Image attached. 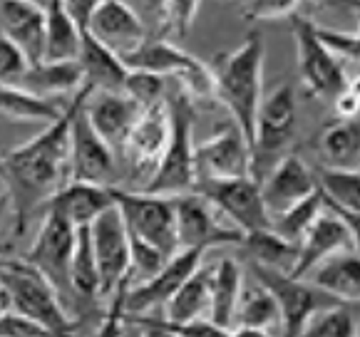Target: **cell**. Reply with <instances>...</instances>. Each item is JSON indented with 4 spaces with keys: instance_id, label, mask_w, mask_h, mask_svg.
Wrapping results in <instances>:
<instances>
[{
    "instance_id": "6da1fadb",
    "label": "cell",
    "mask_w": 360,
    "mask_h": 337,
    "mask_svg": "<svg viewBox=\"0 0 360 337\" xmlns=\"http://www.w3.org/2000/svg\"><path fill=\"white\" fill-rule=\"evenodd\" d=\"M75 95L68 100L58 121L48 124L40 134L0 159V181L11 196L15 233L22 236L37 211H43L50 196L70 181V117Z\"/></svg>"
},
{
    "instance_id": "7a4b0ae2",
    "label": "cell",
    "mask_w": 360,
    "mask_h": 337,
    "mask_svg": "<svg viewBox=\"0 0 360 337\" xmlns=\"http://www.w3.org/2000/svg\"><path fill=\"white\" fill-rule=\"evenodd\" d=\"M264 62L266 40L259 30H251L233 50L217 55L209 65L214 79V97L231 114L246 142L254 132V121L264 100Z\"/></svg>"
},
{
    "instance_id": "3957f363",
    "label": "cell",
    "mask_w": 360,
    "mask_h": 337,
    "mask_svg": "<svg viewBox=\"0 0 360 337\" xmlns=\"http://www.w3.org/2000/svg\"><path fill=\"white\" fill-rule=\"evenodd\" d=\"M0 310L30 317L58 337H77L79 320L68 312L58 290L25 260L0 263Z\"/></svg>"
},
{
    "instance_id": "277c9868",
    "label": "cell",
    "mask_w": 360,
    "mask_h": 337,
    "mask_svg": "<svg viewBox=\"0 0 360 337\" xmlns=\"http://www.w3.org/2000/svg\"><path fill=\"white\" fill-rule=\"evenodd\" d=\"M167 110H169V139L162 152L152 179L144 184V194L154 196H181L191 194L196 186L194 174V100L184 92H167Z\"/></svg>"
},
{
    "instance_id": "5b68a950",
    "label": "cell",
    "mask_w": 360,
    "mask_h": 337,
    "mask_svg": "<svg viewBox=\"0 0 360 337\" xmlns=\"http://www.w3.org/2000/svg\"><path fill=\"white\" fill-rule=\"evenodd\" d=\"M298 132V97L293 82L276 87L269 97L261 100L259 114L254 121V132L249 139L251 168L249 176L261 184L269 171L288 157L293 139Z\"/></svg>"
},
{
    "instance_id": "8992f818",
    "label": "cell",
    "mask_w": 360,
    "mask_h": 337,
    "mask_svg": "<svg viewBox=\"0 0 360 337\" xmlns=\"http://www.w3.org/2000/svg\"><path fill=\"white\" fill-rule=\"evenodd\" d=\"M112 199L120 209L127 236L139 238L167 256H174L179 251L174 196H154L112 186Z\"/></svg>"
},
{
    "instance_id": "52a82bcc",
    "label": "cell",
    "mask_w": 360,
    "mask_h": 337,
    "mask_svg": "<svg viewBox=\"0 0 360 337\" xmlns=\"http://www.w3.org/2000/svg\"><path fill=\"white\" fill-rule=\"evenodd\" d=\"M291 20L293 42H296L298 58V79L308 97H318L323 102H333L350 84L345 65L328 53L316 32V22L311 18L296 13Z\"/></svg>"
},
{
    "instance_id": "ba28073f",
    "label": "cell",
    "mask_w": 360,
    "mask_h": 337,
    "mask_svg": "<svg viewBox=\"0 0 360 337\" xmlns=\"http://www.w3.org/2000/svg\"><path fill=\"white\" fill-rule=\"evenodd\" d=\"M90 87H82L75 92V110L70 117V181L97 186H115L117 174V154L100 139V134L92 129L85 114V100L90 95Z\"/></svg>"
},
{
    "instance_id": "9c48e42d",
    "label": "cell",
    "mask_w": 360,
    "mask_h": 337,
    "mask_svg": "<svg viewBox=\"0 0 360 337\" xmlns=\"http://www.w3.org/2000/svg\"><path fill=\"white\" fill-rule=\"evenodd\" d=\"M249 270L256 283L269 290L276 308H278V330H281L278 337H298L303 325L318 310H323L333 303H340L330 295L321 293L318 288H313L308 280L291 278L283 270L261 268V265H249Z\"/></svg>"
},
{
    "instance_id": "30bf717a",
    "label": "cell",
    "mask_w": 360,
    "mask_h": 337,
    "mask_svg": "<svg viewBox=\"0 0 360 337\" xmlns=\"http://www.w3.org/2000/svg\"><path fill=\"white\" fill-rule=\"evenodd\" d=\"M194 194L202 196L219 216L241 233L261 231L271 226V216L261 199L259 184L251 176L226 181H202L194 186Z\"/></svg>"
},
{
    "instance_id": "8fae6325",
    "label": "cell",
    "mask_w": 360,
    "mask_h": 337,
    "mask_svg": "<svg viewBox=\"0 0 360 337\" xmlns=\"http://www.w3.org/2000/svg\"><path fill=\"white\" fill-rule=\"evenodd\" d=\"M75 233L77 228H72L68 221L50 211H43V226L22 258L58 290L63 303L72 298L70 295V260L75 251Z\"/></svg>"
},
{
    "instance_id": "7c38bea8",
    "label": "cell",
    "mask_w": 360,
    "mask_h": 337,
    "mask_svg": "<svg viewBox=\"0 0 360 337\" xmlns=\"http://www.w3.org/2000/svg\"><path fill=\"white\" fill-rule=\"evenodd\" d=\"M90 241L100 275V298L110 300L117 288L129 280V238L117 206L107 209L92 221Z\"/></svg>"
},
{
    "instance_id": "4fadbf2b",
    "label": "cell",
    "mask_w": 360,
    "mask_h": 337,
    "mask_svg": "<svg viewBox=\"0 0 360 337\" xmlns=\"http://www.w3.org/2000/svg\"><path fill=\"white\" fill-rule=\"evenodd\" d=\"M176 206V241L181 248H196V251H212L217 246H238L244 233L229 226L212 204L199 194L174 196Z\"/></svg>"
},
{
    "instance_id": "5bb4252c",
    "label": "cell",
    "mask_w": 360,
    "mask_h": 337,
    "mask_svg": "<svg viewBox=\"0 0 360 337\" xmlns=\"http://www.w3.org/2000/svg\"><path fill=\"white\" fill-rule=\"evenodd\" d=\"M251 168L249 142L233 121L221 126L214 137L204 139L194 149V174L196 184L202 181L244 179Z\"/></svg>"
},
{
    "instance_id": "9a60e30c",
    "label": "cell",
    "mask_w": 360,
    "mask_h": 337,
    "mask_svg": "<svg viewBox=\"0 0 360 337\" xmlns=\"http://www.w3.org/2000/svg\"><path fill=\"white\" fill-rule=\"evenodd\" d=\"M207 251L196 248H181L162 265L154 278L142 285H132L124 293V317H144L147 312L165 308L169 298L186 283L191 273L204 263Z\"/></svg>"
},
{
    "instance_id": "2e32d148",
    "label": "cell",
    "mask_w": 360,
    "mask_h": 337,
    "mask_svg": "<svg viewBox=\"0 0 360 337\" xmlns=\"http://www.w3.org/2000/svg\"><path fill=\"white\" fill-rule=\"evenodd\" d=\"M169 139V110H167V97L152 107H144L139 112L137 124L132 126L127 142L122 147V157L127 159L132 179H142V186L152 179L162 152ZM137 189V191H139Z\"/></svg>"
},
{
    "instance_id": "e0dca14e",
    "label": "cell",
    "mask_w": 360,
    "mask_h": 337,
    "mask_svg": "<svg viewBox=\"0 0 360 337\" xmlns=\"http://www.w3.org/2000/svg\"><path fill=\"white\" fill-rule=\"evenodd\" d=\"M350 248H358V231L350 228L338 213L323 206L311 231L298 243L296 260H293L288 275L291 278H306L318 263H323L326 258L340 251H350Z\"/></svg>"
},
{
    "instance_id": "ac0fdd59",
    "label": "cell",
    "mask_w": 360,
    "mask_h": 337,
    "mask_svg": "<svg viewBox=\"0 0 360 337\" xmlns=\"http://www.w3.org/2000/svg\"><path fill=\"white\" fill-rule=\"evenodd\" d=\"M87 35L95 37L107 50L124 58L147 40V27L142 22V15L127 3H95L92 13L87 18Z\"/></svg>"
},
{
    "instance_id": "d6986e66",
    "label": "cell",
    "mask_w": 360,
    "mask_h": 337,
    "mask_svg": "<svg viewBox=\"0 0 360 337\" xmlns=\"http://www.w3.org/2000/svg\"><path fill=\"white\" fill-rule=\"evenodd\" d=\"M142 107L124 92H90L85 100V114L100 139L115 154H122L132 126L137 124Z\"/></svg>"
},
{
    "instance_id": "ffe728a7",
    "label": "cell",
    "mask_w": 360,
    "mask_h": 337,
    "mask_svg": "<svg viewBox=\"0 0 360 337\" xmlns=\"http://www.w3.org/2000/svg\"><path fill=\"white\" fill-rule=\"evenodd\" d=\"M316 189L318 186L313 168L301 157H296V154L283 157L281 161L271 168L269 176L259 184L261 199H264L269 216H276V213L286 211L288 206L311 196Z\"/></svg>"
},
{
    "instance_id": "44dd1931",
    "label": "cell",
    "mask_w": 360,
    "mask_h": 337,
    "mask_svg": "<svg viewBox=\"0 0 360 337\" xmlns=\"http://www.w3.org/2000/svg\"><path fill=\"white\" fill-rule=\"evenodd\" d=\"M115 206L112 199V186L82 184V181H68L60 186L43 211H50L72 228H90L100 213Z\"/></svg>"
},
{
    "instance_id": "7402d4cb",
    "label": "cell",
    "mask_w": 360,
    "mask_h": 337,
    "mask_svg": "<svg viewBox=\"0 0 360 337\" xmlns=\"http://www.w3.org/2000/svg\"><path fill=\"white\" fill-rule=\"evenodd\" d=\"M0 32L25 55L30 65L43 62L45 50V8L25 0L0 3Z\"/></svg>"
},
{
    "instance_id": "603a6c76",
    "label": "cell",
    "mask_w": 360,
    "mask_h": 337,
    "mask_svg": "<svg viewBox=\"0 0 360 337\" xmlns=\"http://www.w3.org/2000/svg\"><path fill=\"white\" fill-rule=\"evenodd\" d=\"M79 72H82V87H90L92 92H122L127 82L129 70L117 58L112 50L82 32V45L77 55Z\"/></svg>"
},
{
    "instance_id": "cb8c5ba5",
    "label": "cell",
    "mask_w": 360,
    "mask_h": 337,
    "mask_svg": "<svg viewBox=\"0 0 360 337\" xmlns=\"http://www.w3.org/2000/svg\"><path fill=\"white\" fill-rule=\"evenodd\" d=\"M316 186L323 196V206L338 213L350 228L358 231V209H360V176L358 168H330L318 166Z\"/></svg>"
},
{
    "instance_id": "d4e9b609",
    "label": "cell",
    "mask_w": 360,
    "mask_h": 337,
    "mask_svg": "<svg viewBox=\"0 0 360 337\" xmlns=\"http://www.w3.org/2000/svg\"><path fill=\"white\" fill-rule=\"evenodd\" d=\"M303 280L340 303L358 305V248L340 251L318 263Z\"/></svg>"
},
{
    "instance_id": "484cf974",
    "label": "cell",
    "mask_w": 360,
    "mask_h": 337,
    "mask_svg": "<svg viewBox=\"0 0 360 337\" xmlns=\"http://www.w3.org/2000/svg\"><path fill=\"white\" fill-rule=\"evenodd\" d=\"M209 303H212V268L202 263L172 295L169 303L165 305V317H159V320L169 322V325L209 320Z\"/></svg>"
},
{
    "instance_id": "4316f807",
    "label": "cell",
    "mask_w": 360,
    "mask_h": 337,
    "mask_svg": "<svg viewBox=\"0 0 360 337\" xmlns=\"http://www.w3.org/2000/svg\"><path fill=\"white\" fill-rule=\"evenodd\" d=\"M45 50L43 62H77L82 27L72 20L65 3H45Z\"/></svg>"
},
{
    "instance_id": "83f0119b",
    "label": "cell",
    "mask_w": 360,
    "mask_h": 337,
    "mask_svg": "<svg viewBox=\"0 0 360 337\" xmlns=\"http://www.w3.org/2000/svg\"><path fill=\"white\" fill-rule=\"evenodd\" d=\"M244 288V270L233 258H221L212 265V303H209V320L214 325L231 330L233 312Z\"/></svg>"
},
{
    "instance_id": "f1b7e54d",
    "label": "cell",
    "mask_w": 360,
    "mask_h": 337,
    "mask_svg": "<svg viewBox=\"0 0 360 337\" xmlns=\"http://www.w3.org/2000/svg\"><path fill=\"white\" fill-rule=\"evenodd\" d=\"M68 102L37 97L18 84H0V117L11 121H30V124H53L63 117Z\"/></svg>"
},
{
    "instance_id": "f546056e",
    "label": "cell",
    "mask_w": 360,
    "mask_h": 337,
    "mask_svg": "<svg viewBox=\"0 0 360 337\" xmlns=\"http://www.w3.org/2000/svg\"><path fill=\"white\" fill-rule=\"evenodd\" d=\"M18 87L37 97L60 100L63 95L82 90V72L77 62H35L25 70Z\"/></svg>"
},
{
    "instance_id": "4dcf8cb0",
    "label": "cell",
    "mask_w": 360,
    "mask_h": 337,
    "mask_svg": "<svg viewBox=\"0 0 360 337\" xmlns=\"http://www.w3.org/2000/svg\"><path fill=\"white\" fill-rule=\"evenodd\" d=\"M238 248H241V253L249 258V265L283 270V273L291 270L293 260H296V253H298V246L283 241L281 236H276L271 228L244 233Z\"/></svg>"
},
{
    "instance_id": "1f68e13d",
    "label": "cell",
    "mask_w": 360,
    "mask_h": 337,
    "mask_svg": "<svg viewBox=\"0 0 360 337\" xmlns=\"http://www.w3.org/2000/svg\"><path fill=\"white\" fill-rule=\"evenodd\" d=\"M321 157L323 166L330 168H358L360 154V129L358 119H338L328 124L321 134Z\"/></svg>"
},
{
    "instance_id": "d6a6232c",
    "label": "cell",
    "mask_w": 360,
    "mask_h": 337,
    "mask_svg": "<svg viewBox=\"0 0 360 337\" xmlns=\"http://www.w3.org/2000/svg\"><path fill=\"white\" fill-rule=\"evenodd\" d=\"M278 327V308H276L271 293L254 280L251 285L241 288L236 312H233L231 330H264L271 332Z\"/></svg>"
},
{
    "instance_id": "836d02e7",
    "label": "cell",
    "mask_w": 360,
    "mask_h": 337,
    "mask_svg": "<svg viewBox=\"0 0 360 337\" xmlns=\"http://www.w3.org/2000/svg\"><path fill=\"white\" fill-rule=\"evenodd\" d=\"M70 295L85 303L100 298V275H97L90 228H77L75 233V251L70 260Z\"/></svg>"
},
{
    "instance_id": "e575fe53",
    "label": "cell",
    "mask_w": 360,
    "mask_h": 337,
    "mask_svg": "<svg viewBox=\"0 0 360 337\" xmlns=\"http://www.w3.org/2000/svg\"><path fill=\"white\" fill-rule=\"evenodd\" d=\"M321 211H323V196H321V191L316 189L311 196L301 199L298 204L288 206L286 211L271 216L269 228L276 233V236H281L283 241L298 246V243L303 241V236L311 231V226L316 223V218L321 216Z\"/></svg>"
},
{
    "instance_id": "d590c367",
    "label": "cell",
    "mask_w": 360,
    "mask_h": 337,
    "mask_svg": "<svg viewBox=\"0 0 360 337\" xmlns=\"http://www.w3.org/2000/svg\"><path fill=\"white\" fill-rule=\"evenodd\" d=\"M298 337H358L355 303H333V305L318 310L303 325Z\"/></svg>"
},
{
    "instance_id": "8d00e7d4",
    "label": "cell",
    "mask_w": 360,
    "mask_h": 337,
    "mask_svg": "<svg viewBox=\"0 0 360 337\" xmlns=\"http://www.w3.org/2000/svg\"><path fill=\"white\" fill-rule=\"evenodd\" d=\"M157 11V37L167 40L172 35H186L194 25L199 3H162Z\"/></svg>"
},
{
    "instance_id": "74e56055",
    "label": "cell",
    "mask_w": 360,
    "mask_h": 337,
    "mask_svg": "<svg viewBox=\"0 0 360 337\" xmlns=\"http://www.w3.org/2000/svg\"><path fill=\"white\" fill-rule=\"evenodd\" d=\"M122 92L144 110V107L157 105L167 97V79L147 72H129Z\"/></svg>"
},
{
    "instance_id": "f35d334b",
    "label": "cell",
    "mask_w": 360,
    "mask_h": 337,
    "mask_svg": "<svg viewBox=\"0 0 360 337\" xmlns=\"http://www.w3.org/2000/svg\"><path fill=\"white\" fill-rule=\"evenodd\" d=\"M316 32L333 58H338L343 65L358 62V32L330 30V27H321V25H316Z\"/></svg>"
},
{
    "instance_id": "ab89813d",
    "label": "cell",
    "mask_w": 360,
    "mask_h": 337,
    "mask_svg": "<svg viewBox=\"0 0 360 337\" xmlns=\"http://www.w3.org/2000/svg\"><path fill=\"white\" fill-rule=\"evenodd\" d=\"M27 67L30 62L25 60V55L0 32V84H18Z\"/></svg>"
},
{
    "instance_id": "60d3db41",
    "label": "cell",
    "mask_w": 360,
    "mask_h": 337,
    "mask_svg": "<svg viewBox=\"0 0 360 337\" xmlns=\"http://www.w3.org/2000/svg\"><path fill=\"white\" fill-rule=\"evenodd\" d=\"M0 337H58L55 332H50L48 327H43L40 322L22 317L18 312L0 310Z\"/></svg>"
},
{
    "instance_id": "b9f144b4",
    "label": "cell",
    "mask_w": 360,
    "mask_h": 337,
    "mask_svg": "<svg viewBox=\"0 0 360 337\" xmlns=\"http://www.w3.org/2000/svg\"><path fill=\"white\" fill-rule=\"evenodd\" d=\"M127 288H129V280L120 285L117 293L110 298V305H107L105 317H102L95 337H120L124 322V293H127Z\"/></svg>"
},
{
    "instance_id": "7bdbcfd3",
    "label": "cell",
    "mask_w": 360,
    "mask_h": 337,
    "mask_svg": "<svg viewBox=\"0 0 360 337\" xmlns=\"http://www.w3.org/2000/svg\"><path fill=\"white\" fill-rule=\"evenodd\" d=\"M296 13H301L298 3H251L244 8L249 20H288Z\"/></svg>"
},
{
    "instance_id": "ee69618b",
    "label": "cell",
    "mask_w": 360,
    "mask_h": 337,
    "mask_svg": "<svg viewBox=\"0 0 360 337\" xmlns=\"http://www.w3.org/2000/svg\"><path fill=\"white\" fill-rule=\"evenodd\" d=\"M333 102L340 119H358V87H355V79H350V84Z\"/></svg>"
},
{
    "instance_id": "f6af8a7d",
    "label": "cell",
    "mask_w": 360,
    "mask_h": 337,
    "mask_svg": "<svg viewBox=\"0 0 360 337\" xmlns=\"http://www.w3.org/2000/svg\"><path fill=\"white\" fill-rule=\"evenodd\" d=\"M127 320L137 322V325L142 327V337H176V335H172L167 327H162L154 320H149V317H127Z\"/></svg>"
},
{
    "instance_id": "bcb514c9",
    "label": "cell",
    "mask_w": 360,
    "mask_h": 337,
    "mask_svg": "<svg viewBox=\"0 0 360 337\" xmlns=\"http://www.w3.org/2000/svg\"><path fill=\"white\" fill-rule=\"evenodd\" d=\"M13 213V206H11V196H8V191L3 189L0 191V226H3V221H6L8 216Z\"/></svg>"
},
{
    "instance_id": "7dc6e473",
    "label": "cell",
    "mask_w": 360,
    "mask_h": 337,
    "mask_svg": "<svg viewBox=\"0 0 360 337\" xmlns=\"http://www.w3.org/2000/svg\"><path fill=\"white\" fill-rule=\"evenodd\" d=\"M120 337H142V327H139L137 322H132V320H127V317H124Z\"/></svg>"
},
{
    "instance_id": "c3c4849f",
    "label": "cell",
    "mask_w": 360,
    "mask_h": 337,
    "mask_svg": "<svg viewBox=\"0 0 360 337\" xmlns=\"http://www.w3.org/2000/svg\"><path fill=\"white\" fill-rule=\"evenodd\" d=\"M11 253H13V243L11 241H3V238H0V263L11 258Z\"/></svg>"
}]
</instances>
